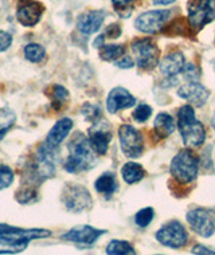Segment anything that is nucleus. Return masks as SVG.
Masks as SVG:
<instances>
[{
	"label": "nucleus",
	"instance_id": "nucleus-1",
	"mask_svg": "<svg viewBox=\"0 0 215 255\" xmlns=\"http://www.w3.org/2000/svg\"><path fill=\"white\" fill-rule=\"evenodd\" d=\"M97 160L94 156V149L82 134H75L74 138L69 144V156L65 163V169L70 173L88 171L96 165Z\"/></svg>",
	"mask_w": 215,
	"mask_h": 255
},
{
	"label": "nucleus",
	"instance_id": "nucleus-2",
	"mask_svg": "<svg viewBox=\"0 0 215 255\" xmlns=\"http://www.w3.org/2000/svg\"><path fill=\"white\" fill-rule=\"evenodd\" d=\"M178 128L185 145L189 148H199L206 140L205 127L198 121L195 112L190 105L180 108L178 112Z\"/></svg>",
	"mask_w": 215,
	"mask_h": 255
},
{
	"label": "nucleus",
	"instance_id": "nucleus-3",
	"mask_svg": "<svg viewBox=\"0 0 215 255\" xmlns=\"http://www.w3.org/2000/svg\"><path fill=\"white\" fill-rule=\"evenodd\" d=\"M51 233L43 229H20L15 233L0 234V254H18L28 247L31 241L48 238Z\"/></svg>",
	"mask_w": 215,
	"mask_h": 255
},
{
	"label": "nucleus",
	"instance_id": "nucleus-4",
	"mask_svg": "<svg viewBox=\"0 0 215 255\" xmlns=\"http://www.w3.org/2000/svg\"><path fill=\"white\" fill-rule=\"evenodd\" d=\"M171 175L180 184H189L198 176L199 169V158L191 150H180L175 157L172 158Z\"/></svg>",
	"mask_w": 215,
	"mask_h": 255
},
{
	"label": "nucleus",
	"instance_id": "nucleus-5",
	"mask_svg": "<svg viewBox=\"0 0 215 255\" xmlns=\"http://www.w3.org/2000/svg\"><path fill=\"white\" fill-rule=\"evenodd\" d=\"M215 19V0H191L189 4V24L195 31Z\"/></svg>",
	"mask_w": 215,
	"mask_h": 255
},
{
	"label": "nucleus",
	"instance_id": "nucleus-6",
	"mask_svg": "<svg viewBox=\"0 0 215 255\" xmlns=\"http://www.w3.org/2000/svg\"><path fill=\"white\" fill-rule=\"evenodd\" d=\"M187 222L198 235L210 238L215 234V208H194L187 212Z\"/></svg>",
	"mask_w": 215,
	"mask_h": 255
},
{
	"label": "nucleus",
	"instance_id": "nucleus-7",
	"mask_svg": "<svg viewBox=\"0 0 215 255\" xmlns=\"http://www.w3.org/2000/svg\"><path fill=\"white\" fill-rule=\"evenodd\" d=\"M156 239L163 246L180 249V247L186 246V243L189 241V234L179 222L171 220L156 233Z\"/></svg>",
	"mask_w": 215,
	"mask_h": 255
},
{
	"label": "nucleus",
	"instance_id": "nucleus-8",
	"mask_svg": "<svg viewBox=\"0 0 215 255\" xmlns=\"http://www.w3.org/2000/svg\"><path fill=\"white\" fill-rule=\"evenodd\" d=\"M132 51L136 57L137 66L140 69L150 70L158 65L159 49L151 39H137L132 43Z\"/></svg>",
	"mask_w": 215,
	"mask_h": 255
},
{
	"label": "nucleus",
	"instance_id": "nucleus-9",
	"mask_svg": "<svg viewBox=\"0 0 215 255\" xmlns=\"http://www.w3.org/2000/svg\"><path fill=\"white\" fill-rule=\"evenodd\" d=\"M120 146L125 156L132 158L140 157L144 149L143 136L131 125H123L119 129Z\"/></svg>",
	"mask_w": 215,
	"mask_h": 255
},
{
	"label": "nucleus",
	"instance_id": "nucleus-10",
	"mask_svg": "<svg viewBox=\"0 0 215 255\" xmlns=\"http://www.w3.org/2000/svg\"><path fill=\"white\" fill-rule=\"evenodd\" d=\"M62 200L66 208L71 212H81L92 206V196L89 191L78 184L67 185L63 191Z\"/></svg>",
	"mask_w": 215,
	"mask_h": 255
},
{
	"label": "nucleus",
	"instance_id": "nucleus-11",
	"mask_svg": "<svg viewBox=\"0 0 215 255\" xmlns=\"http://www.w3.org/2000/svg\"><path fill=\"white\" fill-rule=\"evenodd\" d=\"M170 18V11H148V12L141 13L136 19L135 26L139 31L145 32V34H156L162 30L166 22Z\"/></svg>",
	"mask_w": 215,
	"mask_h": 255
},
{
	"label": "nucleus",
	"instance_id": "nucleus-12",
	"mask_svg": "<svg viewBox=\"0 0 215 255\" xmlns=\"http://www.w3.org/2000/svg\"><path fill=\"white\" fill-rule=\"evenodd\" d=\"M105 233V230L94 229L92 226H75L70 231H67L62 238L65 241L77 243V245L90 246V245H93L98 238L104 235Z\"/></svg>",
	"mask_w": 215,
	"mask_h": 255
},
{
	"label": "nucleus",
	"instance_id": "nucleus-13",
	"mask_svg": "<svg viewBox=\"0 0 215 255\" xmlns=\"http://www.w3.org/2000/svg\"><path fill=\"white\" fill-rule=\"evenodd\" d=\"M43 5L38 1L27 0V1H23L22 4L18 7L16 18L23 26L32 27L40 20L42 15H43Z\"/></svg>",
	"mask_w": 215,
	"mask_h": 255
},
{
	"label": "nucleus",
	"instance_id": "nucleus-14",
	"mask_svg": "<svg viewBox=\"0 0 215 255\" xmlns=\"http://www.w3.org/2000/svg\"><path fill=\"white\" fill-rule=\"evenodd\" d=\"M112 140L110 129L105 124H96L89 129V142L97 154H105Z\"/></svg>",
	"mask_w": 215,
	"mask_h": 255
},
{
	"label": "nucleus",
	"instance_id": "nucleus-15",
	"mask_svg": "<svg viewBox=\"0 0 215 255\" xmlns=\"http://www.w3.org/2000/svg\"><path fill=\"white\" fill-rule=\"evenodd\" d=\"M135 104H136L135 97L124 88H114L109 93L108 100H106V108H108V112L112 115L117 113L119 110L132 108Z\"/></svg>",
	"mask_w": 215,
	"mask_h": 255
},
{
	"label": "nucleus",
	"instance_id": "nucleus-16",
	"mask_svg": "<svg viewBox=\"0 0 215 255\" xmlns=\"http://www.w3.org/2000/svg\"><path fill=\"white\" fill-rule=\"evenodd\" d=\"M178 94L195 106H203L210 97V92L198 82H189L185 86H182Z\"/></svg>",
	"mask_w": 215,
	"mask_h": 255
},
{
	"label": "nucleus",
	"instance_id": "nucleus-17",
	"mask_svg": "<svg viewBox=\"0 0 215 255\" xmlns=\"http://www.w3.org/2000/svg\"><path fill=\"white\" fill-rule=\"evenodd\" d=\"M105 19L104 11H89L82 13L77 20V28L84 35H92L100 30Z\"/></svg>",
	"mask_w": 215,
	"mask_h": 255
},
{
	"label": "nucleus",
	"instance_id": "nucleus-18",
	"mask_svg": "<svg viewBox=\"0 0 215 255\" xmlns=\"http://www.w3.org/2000/svg\"><path fill=\"white\" fill-rule=\"evenodd\" d=\"M73 129V121L70 119H62L57 121V124L51 128V130L48 132L46 144L53 148H57L65 141V138L69 136V133Z\"/></svg>",
	"mask_w": 215,
	"mask_h": 255
},
{
	"label": "nucleus",
	"instance_id": "nucleus-19",
	"mask_svg": "<svg viewBox=\"0 0 215 255\" xmlns=\"http://www.w3.org/2000/svg\"><path fill=\"white\" fill-rule=\"evenodd\" d=\"M186 59L182 53H171L166 55L160 62V71L166 77L178 75L182 70H185Z\"/></svg>",
	"mask_w": 215,
	"mask_h": 255
},
{
	"label": "nucleus",
	"instance_id": "nucleus-20",
	"mask_svg": "<svg viewBox=\"0 0 215 255\" xmlns=\"http://www.w3.org/2000/svg\"><path fill=\"white\" fill-rule=\"evenodd\" d=\"M154 128L155 132L158 133L159 137L164 138V137H168L170 134H172L174 130H175V120L172 119L170 115H167V113H160L155 119Z\"/></svg>",
	"mask_w": 215,
	"mask_h": 255
},
{
	"label": "nucleus",
	"instance_id": "nucleus-21",
	"mask_svg": "<svg viewBox=\"0 0 215 255\" xmlns=\"http://www.w3.org/2000/svg\"><path fill=\"white\" fill-rule=\"evenodd\" d=\"M144 168L137 163H127L121 169V175L125 183L128 184H135L144 177Z\"/></svg>",
	"mask_w": 215,
	"mask_h": 255
},
{
	"label": "nucleus",
	"instance_id": "nucleus-22",
	"mask_svg": "<svg viewBox=\"0 0 215 255\" xmlns=\"http://www.w3.org/2000/svg\"><path fill=\"white\" fill-rule=\"evenodd\" d=\"M94 187H96L97 192L106 195V196H110V195L114 194V191L117 188V183H116L113 173L106 172V173H104V175H101L97 179Z\"/></svg>",
	"mask_w": 215,
	"mask_h": 255
},
{
	"label": "nucleus",
	"instance_id": "nucleus-23",
	"mask_svg": "<svg viewBox=\"0 0 215 255\" xmlns=\"http://www.w3.org/2000/svg\"><path fill=\"white\" fill-rule=\"evenodd\" d=\"M15 121H16V116L12 110L8 109V108L0 109V140L13 127Z\"/></svg>",
	"mask_w": 215,
	"mask_h": 255
},
{
	"label": "nucleus",
	"instance_id": "nucleus-24",
	"mask_svg": "<svg viewBox=\"0 0 215 255\" xmlns=\"http://www.w3.org/2000/svg\"><path fill=\"white\" fill-rule=\"evenodd\" d=\"M123 44H104L100 50V57L104 61H116L124 54Z\"/></svg>",
	"mask_w": 215,
	"mask_h": 255
},
{
	"label": "nucleus",
	"instance_id": "nucleus-25",
	"mask_svg": "<svg viewBox=\"0 0 215 255\" xmlns=\"http://www.w3.org/2000/svg\"><path fill=\"white\" fill-rule=\"evenodd\" d=\"M106 254L112 255H125V254H135L133 246L131 243L125 241H112L106 247Z\"/></svg>",
	"mask_w": 215,
	"mask_h": 255
},
{
	"label": "nucleus",
	"instance_id": "nucleus-26",
	"mask_svg": "<svg viewBox=\"0 0 215 255\" xmlns=\"http://www.w3.org/2000/svg\"><path fill=\"white\" fill-rule=\"evenodd\" d=\"M44 55H46V51H44V49L40 44L30 43L24 47V57L30 62L38 63V62L43 59Z\"/></svg>",
	"mask_w": 215,
	"mask_h": 255
},
{
	"label": "nucleus",
	"instance_id": "nucleus-27",
	"mask_svg": "<svg viewBox=\"0 0 215 255\" xmlns=\"http://www.w3.org/2000/svg\"><path fill=\"white\" fill-rule=\"evenodd\" d=\"M155 216V211L154 208H151V207H147V208H143L140 211L137 212L136 216H135V222H136V225L139 227H147V226L151 225V222L154 220Z\"/></svg>",
	"mask_w": 215,
	"mask_h": 255
},
{
	"label": "nucleus",
	"instance_id": "nucleus-28",
	"mask_svg": "<svg viewBox=\"0 0 215 255\" xmlns=\"http://www.w3.org/2000/svg\"><path fill=\"white\" fill-rule=\"evenodd\" d=\"M13 181L12 169L7 165H0V189L8 188Z\"/></svg>",
	"mask_w": 215,
	"mask_h": 255
},
{
	"label": "nucleus",
	"instance_id": "nucleus-29",
	"mask_svg": "<svg viewBox=\"0 0 215 255\" xmlns=\"http://www.w3.org/2000/svg\"><path fill=\"white\" fill-rule=\"evenodd\" d=\"M53 100L58 106L63 105L69 100V92L61 85H55L53 86Z\"/></svg>",
	"mask_w": 215,
	"mask_h": 255
},
{
	"label": "nucleus",
	"instance_id": "nucleus-30",
	"mask_svg": "<svg viewBox=\"0 0 215 255\" xmlns=\"http://www.w3.org/2000/svg\"><path fill=\"white\" fill-rule=\"evenodd\" d=\"M151 115H152V109H151L150 106L145 105V104H141L133 112V119L136 120L137 123H144V121L150 119Z\"/></svg>",
	"mask_w": 215,
	"mask_h": 255
},
{
	"label": "nucleus",
	"instance_id": "nucleus-31",
	"mask_svg": "<svg viewBox=\"0 0 215 255\" xmlns=\"http://www.w3.org/2000/svg\"><path fill=\"white\" fill-rule=\"evenodd\" d=\"M82 115L85 116V119H88L89 121H97L98 117L101 116V110L100 108L96 105H92V104H86V105L82 106Z\"/></svg>",
	"mask_w": 215,
	"mask_h": 255
},
{
	"label": "nucleus",
	"instance_id": "nucleus-32",
	"mask_svg": "<svg viewBox=\"0 0 215 255\" xmlns=\"http://www.w3.org/2000/svg\"><path fill=\"white\" fill-rule=\"evenodd\" d=\"M35 198H36V192H35V189H32V188H23L22 192H18V194H16L18 202L23 203V204L34 202Z\"/></svg>",
	"mask_w": 215,
	"mask_h": 255
},
{
	"label": "nucleus",
	"instance_id": "nucleus-33",
	"mask_svg": "<svg viewBox=\"0 0 215 255\" xmlns=\"http://www.w3.org/2000/svg\"><path fill=\"white\" fill-rule=\"evenodd\" d=\"M112 3H113L114 9L124 16V12H131L133 0H112Z\"/></svg>",
	"mask_w": 215,
	"mask_h": 255
},
{
	"label": "nucleus",
	"instance_id": "nucleus-34",
	"mask_svg": "<svg viewBox=\"0 0 215 255\" xmlns=\"http://www.w3.org/2000/svg\"><path fill=\"white\" fill-rule=\"evenodd\" d=\"M185 77L190 82H198L199 79V70L194 65H186L185 66Z\"/></svg>",
	"mask_w": 215,
	"mask_h": 255
},
{
	"label": "nucleus",
	"instance_id": "nucleus-35",
	"mask_svg": "<svg viewBox=\"0 0 215 255\" xmlns=\"http://www.w3.org/2000/svg\"><path fill=\"white\" fill-rule=\"evenodd\" d=\"M11 43H12V35L5 31H0V53L8 49Z\"/></svg>",
	"mask_w": 215,
	"mask_h": 255
},
{
	"label": "nucleus",
	"instance_id": "nucleus-36",
	"mask_svg": "<svg viewBox=\"0 0 215 255\" xmlns=\"http://www.w3.org/2000/svg\"><path fill=\"white\" fill-rule=\"evenodd\" d=\"M120 34H121V27L117 23H113L112 26L106 28V35L109 38H119Z\"/></svg>",
	"mask_w": 215,
	"mask_h": 255
},
{
	"label": "nucleus",
	"instance_id": "nucleus-37",
	"mask_svg": "<svg viewBox=\"0 0 215 255\" xmlns=\"http://www.w3.org/2000/svg\"><path fill=\"white\" fill-rule=\"evenodd\" d=\"M116 65L120 67V69H131L133 66V59L131 57H128V55H124L121 57L120 61L116 62Z\"/></svg>",
	"mask_w": 215,
	"mask_h": 255
},
{
	"label": "nucleus",
	"instance_id": "nucleus-38",
	"mask_svg": "<svg viewBox=\"0 0 215 255\" xmlns=\"http://www.w3.org/2000/svg\"><path fill=\"white\" fill-rule=\"evenodd\" d=\"M194 254H213L215 255V250H210V249H207L205 246H201V245H198L193 249Z\"/></svg>",
	"mask_w": 215,
	"mask_h": 255
},
{
	"label": "nucleus",
	"instance_id": "nucleus-39",
	"mask_svg": "<svg viewBox=\"0 0 215 255\" xmlns=\"http://www.w3.org/2000/svg\"><path fill=\"white\" fill-rule=\"evenodd\" d=\"M175 0H154V4H158V5H168V4H172Z\"/></svg>",
	"mask_w": 215,
	"mask_h": 255
},
{
	"label": "nucleus",
	"instance_id": "nucleus-40",
	"mask_svg": "<svg viewBox=\"0 0 215 255\" xmlns=\"http://www.w3.org/2000/svg\"><path fill=\"white\" fill-rule=\"evenodd\" d=\"M104 39H105V36L104 35L98 36V38L94 40V46H96V47H101V46H104Z\"/></svg>",
	"mask_w": 215,
	"mask_h": 255
},
{
	"label": "nucleus",
	"instance_id": "nucleus-41",
	"mask_svg": "<svg viewBox=\"0 0 215 255\" xmlns=\"http://www.w3.org/2000/svg\"><path fill=\"white\" fill-rule=\"evenodd\" d=\"M213 127H214V129H215V116L213 117Z\"/></svg>",
	"mask_w": 215,
	"mask_h": 255
}]
</instances>
